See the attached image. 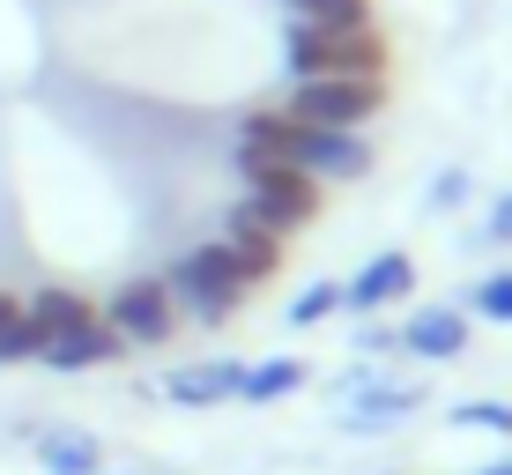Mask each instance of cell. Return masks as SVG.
Segmentation results:
<instances>
[{"label":"cell","instance_id":"obj_1","mask_svg":"<svg viewBox=\"0 0 512 475\" xmlns=\"http://www.w3.org/2000/svg\"><path fill=\"white\" fill-rule=\"evenodd\" d=\"M290 67L297 82H320V75H379L386 45L372 23H297L290 30Z\"/></svg>","mask_w":512,"mask_h":475},{"label":"cell","instance_id":"obj_2","mask_svg":"<svg viewBox=\"0 0 512 475\" xmlns=\"http://www.w3.org/2000/svg\"><path fill=\"white\" fill-rule=\"evenodd\" d=\"M164 297H171V312H193V320H231L245 283H238L231 260H223V245H201V253H186L164 275Z\"/></svg>","mask_w":512,"mask_h":475},{"label":"cell","instance_id":"obj_3","mask_svg":"<svg viewBox=\"0 0 512 475\" xmlns=\"http://www.w3.org/2000/svg\"><path fill=\"white\" fill-rule=\"evenodd\" d=\"M297 127H342L364 134V119L379 112V75H320V82H297V97L282 104Z\"/></svg>","mask_w":512,"mask_h":475},{"label":"cell","instance_id":"obj_4","mask_svg":"<svg viewBox=\"0 0 512 475\" xmlns=\"http://www.w3.org/2000/svg\"><path fill=\"white\" fill-rule=\"evenodd\" d=\"M245 179H253V201H245V216L260 223V231L290 238L297 223H312V208H320V179H305L297 164H238Z\"/></svg>","mask_w":512,"mask_h":475},{"label":"cell","instance_id":"obj_5","mask_svg":"<svg viewBox=\"0 0 512 475\" xmlns=\"http://www.w3.org/2000/svg\"><path fill=\"white\" fill-rule=\"evenodd\" d=\"M305 179H364L372 171V149H364V134H342V127H297L290 119V142H282Z\"/></svg>","mask_w":512,"mask_h":475},{"label":"cell","instance_id":"obj_6","mask_svg":"<svg viewBox=\"0 0 512 475\" xmlns=\"http://www.w3.org/2000/svg\"><path fill=\"white\" fill-rule=\"evenodd\" d=\"M104 327L119 334V342H171V327H179V312H171V297H164V283H127L104 305Z\"/></svg>","mask_w":512,"mask_h":475},{"label":"cell","instance_id":"obj_7","mask_svg":"<svg viewBox=\"0 0 512 475\" xmlns=\"http://www.w3.org/2000/svg\"><path fill=\"white\" fill-rule=\"evenodd\" d=\"M216 245H223V260L238 268V283H260V275H275V260H282V238L260 231L245 208H231V216H223V238H216Z\"/></svg>","mask_w":512,"mask_h":475},{"label":"cell","instance_id":"obj_8","mask_svg":"<svg viewBox=\"0 0 512 475\" xmlns=\"http://www.w3.org/2000/svg\"><path fill=\"white\" fill-rule=\"evenodd\" d=\"M119 349H127V342H119V334H112V327H104L97 312H90V320H82V327L52 334V342L38 349V357L52 364V372H90V364H112Z\"/></svg>","mask_w":512,"mask_h":475},{"label":"cell","instance_id":"obj_9","mask_svg":"<svg viewBox=\"0 0 512 475\" xmlns=\"http://www.w3.org/2000/svg\"><path fill=\"white\" fill-rule=\"evenodd\" d=\"M409 283H416V260H409V253H379L357 283H342V305H349V312H379V305H394Z\"/></svg>","mask_w":512,"mask_h":475},{"label":"cell","instance_id":"obj_10","mask_svg":"<svg viewBox=\"0 0 512 475\" xmlns=\"http://www.w3.org/2000/svg\"><path fill=\"white\" fill-rule=\"evenodd\" d=\"M461 342H468V320L453 305H423L409 327H401V349H416V357H461Z\"/></svg>","mask_w":512,"mask_h":475},{"label":"cell","instance_id":"obj_11","mask_svg":"<svg viewBox=\"0 0 512 475\" xmlns=\"http://www.w3.org/2000/svg\"><path fill=\"white\" fill-rule=\"evenodd\" d=\"M238 379H245V372H238L231 357H223V364H186V372L164 379V394L179 401V409H216V401L238 394Z\"/></svg>","mask_w":512,"mask_h":475},{"label":"cell","instance_id":"obj_12","mask_svg":"<svg viewBox=\"0 0 512 475\" xmlns=\"http://www.w3.org/2000/svg\"><path fill=\"white\" fill-rule=\"evenodd\" d=\"M38 461L52 475H90L97 468V438H82V431H45L38 438Z\"/></svg>","mask_w":512,"mask_h":475},{"label":"cell","instance_id":"obj_13","mask_svg":"<svg viewBox=\"0 0 512 475\" xmlns=\"http://www.w3.org/2000/svg\"><path fill=\"white\" fill-rule=\"evenodd\" d=\"M82 320H90V305H82L75 290H38V297H30V327H38L45 342L67 334V327H82Z\"/></svg>","mask_w":512,"mask_h":475},{"label":"cell","instance_id":"obj_14","mask_svg":"<svg viewBox=\"0 0 512 475\" xmlns=\"http://www.w3.org/2000/svg\"><path fill=\"white\" fill-rule=\"evenodd\" d=\"M305 386V364L297 357H275V364H253V372L238 379V394L245 401H275V394H297Z\"/></svg>","mask_w":512,"mask_h":475},{"label":"cell","instance_id":"obj_15","mask_svg":"<svg viewBox=\"0 0 512 475\" xmlns=\"http://www.w3.org/2000/svg\"><path fill=\"white\" fill-rule=\"evenodd\" d=\"M45 349V334L30 327V312L15 305V297H0V364H23V357H38Z\"/></svg>","mask_w":512,"mask_h":475},{"label":"cell","instance_id":"obj_16","mask_svg":"<svg viewBox=\"0 0 512 475\" xmlns=\"http://www.w3.org/2000/svg\"><path fill=\"white\" fill-rule=\"evenodd\" d=\"M416 386H379V394H364V409H349V424H394V416L416 409Z\"/></svg>","mask_w":512,"mask_h":475},{"label":"cell","instance_id":"obj_17","mask_svg":"<svg viewBox=\"0 0 512 475\" xmlns=\"http://www.w3.org/2000/svg\"><path fill=\"white\" fill-rule=\"evenodd\" d=\"M468 305L483 312V320H505V327H512V268H505V275H483Z\"/></svg>","mask_w":512,"mask_h":475},{"label":"cell","instance_id":"obj_18","mask_svg":"<svg viewBox=\"0 0 512 475\" xmlns=\"http://www.w3.org/2000/svg\"><path fill=\"white\" fill-rule=\"evenodd\" d=\"M297 23H372L364 15V0H290Z\"/></svg>","mask_w":512,"mask_h":475},{"label":"cell","instance_id":"obj_19","mask_svg":"<svg viewBox=\"0 0 512 475\" xmlns=\"http://www.w3.org/2000/svg\"><path fill=\"white\" fill-rule=\"evenodd\" d=\"M334 305H342V283H312V290L290 305V320H297V327H312V320H327Z\"/></svg>","mask_w":512,"mask_h":475},{"label":"cell","instance_id":"obj_20","mask_svg":"<svg viewBox=\"0 0 512 475\" xmlns=\"http://www.w3.org/2000/svg\"><path fill=\"white\" fill-rule=\"evenodd\" d=\"M453 424H483V431H512V409H498V401H461V409H453Z\"/></svg>","mask_w":512,"mask_h":475},{"label":"cell","instance_id":"obj_21","mask_svg":"<svg viewBox=\"0 0 512 475\" xmlns=\"http://www.w3.org/2000/svg\"><path fill=\"white\" fill-rule=\"evenodd\" d=\"M490 238H512V193H505L498 208H490Z\"/></svg>","mask_w":512,"mask_h":475},{"label":"cell","instance_id":"obj_22","mask_svg":"<svg viewBox=\"0 0 512 475\" xmlns=\"http://www.w3.org/2000/svg\"><path fill=\"white\" fill-rule=\"evenodd\" d=\"M498 475H512V468H498Z\"/></svg>","mask_w":512,"mask_h":475}]
</instances>
